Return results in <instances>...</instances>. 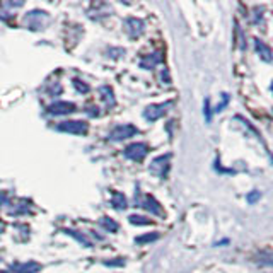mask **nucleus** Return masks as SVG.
<instances>
[{
	"instance_id": "nucleus-1",
	"label": "nucleus",
	"mask_w": 273,
	"mask_h": 273,
	"mask_svg": "<svg viewBox=\"0 0 273 273\" xmlns=\"http://www.w3.org/2000/svg\"><path fill=\"white\" fill-rule=\"evenodd\" d=\"M89 125L84 120H67L56 125V130L63 132V134H72V135H86Z\"/></svg>"
},
{
	"instance_id": "nucleus-2",
	"label": "nucleus",
	"mask_w": 273,
	"mask_h": 273,
	"mask_svg": "<svg viewBox=\"0 0 273 273\" xmlns=\"http://www.w3.org/2000/svg\"><path fill=\"white\" fill-rule=\"evenodd\" d=\"M135 134H136V127H134V125H130V123L118 125V127H115L111 130L109 140H113V142H121V140H127V138H130V136H134Z\"/></svg>"
},
{
	"instance_id": "nucleus-3",
	"label": "nucleus",
	"mask_w": 273,
	"mask_h": 273,
	"mask_svg": "<svg viewBox=\"0 0 273 273\" xmlns=\"http://www.w3.org/2000/svg\"><path fill=\"white\" fill-rule=\"evenodd\" d=\"M147 152H149V147L145 145V143L142 142H135L132 143V145H128L127 149H125V157L130 159V161H142L143 157L147 155Z\"/></svg>"
},
{
	"instance_id": "nucleus-4",
	"label": "nucleus",
	"mask_w": 273,
	"mask_h": 273,
	"mask_svg": "<svg viewBox=\"0 0 273 273\" xmlns=\"http://www.w3.org/2000/svg\"><path fill=\"white\" fill-rule=\"evenodd\" d=\"M46 109L50 115L62 116V115H70V113L77 111V106H75L74 102H68V101H56V102H51Z\"/></svg>"
},
{
	"instance_id": "nucleus-5",
	"label": "nucleus",
	"mask_w": 273,
	"mask_h": 273,
	"mask_svg": "<svg viewBox=\"0 0 273 273\" xmlns=\"http://www.w3.org/2000/svg\"><path fill=\"white\" fill-rule=\"evenodd\" d=\"M169 106H171V102H161V104H150V106H147L145 111H143V118L149 120V121L159 120L161 116L166 115V111H168Z\"/></svg>"
},
{
	"instance_id": "nucleus-6",
	"label": "nucleus",
	"mask_w": 273,
	"mask_h": 273,
	"mask_svg": "<svg viewBox=\"0 0 273 273\" xmlns=\"http://www.w3.org/2000/svg\"><path fill=\"white\" fill-rule=\"evenodd\" d=\"M143 28H145V24H143L142 19L128 17L127 21H125V29H127V33L130 34L132 38H138L140 34L143 33Z\"/></svg>"
},
{
	"instance_id": "nucleus-7",
	"label": "nucleus",
	"mask_w": 273,
	"mask_h": 273,
	"mask_svg": "<svg viewBox=\"0 0 273 273\" xmlns=\"http://www.w3.org/2000/svg\"><path fill=\"white\" fill-rule=\"evenodd\" d=\"M169 157L171 155H161V157H157V159H154V162H152V166H150V171L152 173H155L157 176H166V173H168V169H169Z\"/></svg>"
},
{
	"instance_id": "nucleus-8",
	"label": "nucleus",
	"mask_w": 273,
	"mask_h": 273,
	"mask_svg": "<svg viewBox=\"0 0 273 273\" xmlns=\"http://www.w3.org/2000/svg\"><path fill=\"white\" fill-rule=\"evenodd\" d=\"M12 273H38L41 270V265L36 261H26V263H16L10 267Z\"/></svg>"
},
{
	"instance_id": "nucleus-9",
	"label": "nucleus",
	"mask_w": 273,
	"mask_h": 273,
	"mask_svg": "<svg viewBox=\"0 0 273 273\" xmlns=\"http://www.w3.org/2000/svg\"><path fill=\"white\" fill-rule=\"evenodd\" d=\"M99 224H101V227L106 230V232H113V234H115L116 230L120 229V224L116 222V221H113L111 217H108V215L101 217V219H99Z\"/></svg>"
},
{
	"instance_id": "nucleus-10",
	"label": "nucleus",
	"mask_w": 273,
	"mask_h": 273,
	"mask_svg": "<svg viewBox=\"0 0 273 273\" xmlns=\"http://www.w3.org/2000/svg\"><path fill=\"white\" fill-rule=\"evenodd\" d=\"M143 208H147L149 212H152L154 215H162V210H161V205H159V202L155 198H152V196H145V200H143Z\"/></svg>"
},
{
	"instance_id": "nucleus-11",
	"label": "nucleus",
	"mask_w": 273,
	"mask_h": 273,
	"mask_svg": "<svg viewBox=\"0 0 273 273\" xmlns=\"http://www.w3.org/2000/svg\"><path fill=\"white\" fill-rule=\"evenodd\" d=\"M255 45H256V50L258 53L261 55V58L265 60V62H270L272 60V50L267 46V45L263 43V41H260V40H255Z\"/></svg>"
},
{
	"instance_id": "nucleus-12",
	"label": "nucleus",
	"mask_w": 273,
	"mask_h": 273,
	"mask_svg": "<svg viewBox=\"0 0 273 273\" xmlns=\"http://www.w3.org/2000/svg\"><path fill=\"white\" fill-rule=\"evenodd\" d=\"M111 205L116 210H125L127 208V198H125L123 193H115L111 198Z\"/></svg>"
},
{
	"instance_id": "nucleus-13",
	"label": "nucleus",
	"mask_w": 273,
	"mask_h": 273,
	"mask_svg": "<svg viewBox=\"0 0 273 273\" xmlns=\"http://www.w3.org/2000/svg\"><path fill=\"white\" fill-rule=\"evenodd\" d=\"M159 62H161V55H159V53H152V55L147 56L145 60H142L140 67H143V68H154Z\"/></svg>"
},
{
	"instance_id": "nucleus-14",
	"label": "nucleus",
	"mask_w": 273,
	"mask_h": 273,
	"mask_svg": "<svg viewBox=\"0 0 273 273\" xmlns=\"http://www.w3.org/2000/svg\"><path fill=\"white\" fill-rule=\"evenodd\" d=\"M101 94H102V101L106 102L108 106H113L115 104V96H113V91H111V87H101Z\"/></svg>"
},
{
	"instance_id": "nucleus-15",
	"label": "nucleus",
	"mask_w": 273,
	"mask_h": 273,
	"mask_svg": "<svg viewBox=\"0 0 273 273\" xmlns=\"http://www.w3.org/2000/svg\"><path fill=\"white\" fill-rule=\"evenodd\" d=\"M65 232H67V234H70V236H74L75 239H77L79 242H81L82 246H86V248H92V242L87 241V239H86L84 236H82V234L75 232V230H70V229H65Z\"/></svg>"
},
{
	"instance_id": "nucleus-16",
	"label": "nucleus",
	"mask_w": 273,
	"mask_h": 273,
	"mask_svg": "<svg viewBox=\"0 0 273 273\" xmlns=\"http://www.w3.org/2000/svg\"><path fill=\"white\" fill-rule=\"evenodd\" d=\"M128 222L134 224V226H147V224H150V221H147L142 215H130V217H128Z\"/></svg>"
},
{
	"instance_id": "nucleus-17",
	"label": "nucleus",
	"mask_w": 273,
	"mask_h": 273,
	"mask_svg": "<svg viewBox=\"0 0 273 273\" xmlns=\"http://www.w3.org/2000/svg\"><path fill=\"white\" fill-rule=\"evenodd\" d=\"M155 239H159V234L157 232L147 234V236H140V237H136L135 241L138 242V244H143V242H152V241H155Z\"/></svg>"
},
{
	"instance_id": "nucleus-18",
	"label": "nucleus",
	"mask_w": 273,
	"mask_h": 273,
	"mask_svg": "<svg viewBox=\"0 0 273 273\" xmlns=\"http://www.w3.org/2000/svg\"><path fill=\"white\" fill-rule=\"evenodd\" d=\"M258 261H260L261 265H270V267H272V265H273V255H272V253H268V255H261Z\"/></svg>"
},
{
	"instance_id": "nucleus-19",
	"label": "nucleus",
	"mask_w": 273,
	"mask_h": 273,
	"mask_svg": "<svg viewBox=\"0 0 273 273\" xmlns=\"http://www.w3.org/2000/svg\"><path fill=\"white\" fill-rule=\"evenodd\" d=\"M74 86H75V89L81 91V92H87V91H89V86L84 84L82 81H79V79H75L74 81Z\"/></svg>"
},
{
	"instance_id": "nucleus-20",
	"label": "nucleus",
	"mask_w": 273,
	"mask_h": 273,
	"mask_svg": "<svg viewBox=\"0 0 273 273\" xmlns=\"http://www.w3.org/2000/svg\"><path fill=\"white\" fill-rule=\"evenodd\" d=\"M227 102H229V96H227V94H222V102L215 108V111H222V109L226 108Z\"/></svg>"
},
{
	"instance_id": "nucleus-21",
	"label": "nucleus",
	"mask_w": 273,
	"mask_h": 273,
	"mask_svg": "<svg viewBox=\"0 0 273 273\" xmlns=\"http://www.w3.org/2000/svg\"><path fill=\"white\" fill-rule=\"evenodd\" d=\"M258 198H260V191H255V193H251V195H248V202L249 203H253Z\"/></svg>"
},
{
	"instance_id": "nucleus-22",
	"label": "nucleus",
	"mask_w": 273,
	"mask_h": 273,
	"mask_svg": "<svg viewBox=\"0 0 273 273\" xmlns=\"http://www.w3.org/2000/svg\"><path fill=\"white\" fill-rule=\"evenodd\" d=\"M270 89H272V92H273V84H272V86H270Z\"/></svg>"
}]
</instances>
